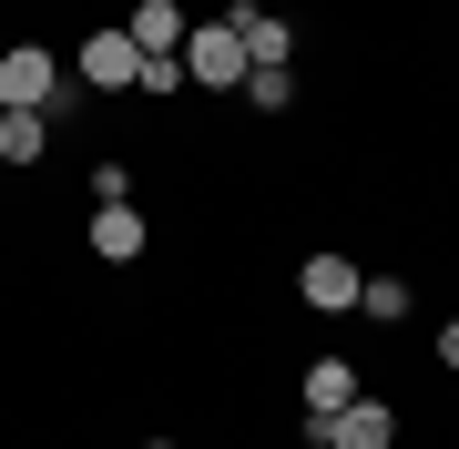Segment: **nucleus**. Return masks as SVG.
I'll list each match as a JSON object with an SVG mask.
<instances>
[{
  "label": "nucleus",
  "instance_id": "obj_1",
  "mask_svg": "<svg viewBox=\"0 0 459 449\" xmlns=\"http://www.w3.org/2000/svg\"><path fill=\"white\" fill-rule=\"evenodd\" d=\"M51 102H62V62H51V51H0V113H51Z\"/></svg>",
  "mask_w": 459,
  "mask_h": 449
},
{
  "label": "nucleus",
  "instance_id": "obj_2",
  "mask_svg": "<svg viewBox=\"0 0 459 449\" xmlns=\"http://www.w3.org/2000/svg\"><path fill=\"white\" fill-rule=\"evenodd\" d=\"M184 82H246V41H235V21H204V31H184Z\"/></svg>",
  "mask_w": 459,
  "mask_h": 449
},
{
  "label": "nucleus",
  "instance_id": "obj_3",
  "mask_svg": "<svg viewBox=\"0 0 459 449\" xmlns=\"http://www.w3.org/2000/svg\"><path fill=\"white\" fill-rule=\"evenodd\" d=\"M307 439H316V449H388V439H398V419L377 409V399H347L337 419H307Z\"/></svg>",
  "mask_w": 459,
  "mask_h": 449
},
{
  "label": "nucleus",
  "instance_id": "obj_4",
  "mask_svg": "<svg viewBox=\"0 0 459 449\" xmlns=\"http://www.w3.org/2000/svg\"><path fill=\"white\" fill-rule=\"evenodd\" d=\"M358 266H347V255H307V266H296V297L307 307H327V316H358Z\"/></svg>",
  "mask_w": 459,
  "mask_h": 449
},
{
  "label": "nucleus",
  "instance_id": "obj_5",
  "mask_svg": "<svg viewBox=\"0 0 459 449\" xmlns=\"http://www.w3.org/2000/svg\"><path fill=\"white\" fill-rule=\"evenodd\" d=\"M133 82H143V51L123 31H92L82 41V92H133Z\"/></svg>",
  "mask_w": 459,
  "mask_h": 449
},
{
  "label": "nucleus",
  "instance_id": "obj_6",
  "mask_svg": "<svg viewBox=\"0 0 459 449\" xmlns=\"http://www.w3.org/2000/svg\"><path fill=\"white\" fill-rule=\"evenodd\" d=\"M184 31H195V21H184L174 0H143V11L123 21V41L143 51V62H184Z\"/></svg>",
  "mask_w": 459,
  "mask_h": 449
},
{
  "label": "nucleus",
  "instance_id": "obj_7",
  "mask_svg": "<svg viewBox=\"0 0 459 449\" xmlns=\"http://www.w3.org/2000/svg\"><path fill=\"white\" fill-rule=\"evenodd\" d=\"M92 255L102 266H133V255H143V215H133V204H102L92 215Z\"/></svg>",
  "mask_w": 459,
  "mask_h": 449
},
{
  "label": "nucleus",
  "instance_id": "obj_8",
  "mask_svg": "<svg viewBox=\"0 0 459 449\" xmlns=\"http://www.w3.org/2000/svg\"><path fill=\"white\" fill-rule=\"evenodd\" d=\"M347 399H358V367H347V358H316L307 367V419H337Z\"/></svg>",
  "mask_w": 459,
  "mask_h": 449
},
{
  "label": "nucleus",
  "instance_id": "obj_9",
  "mask_svg": "<svg viewBox=\"0 0 459 449\" xmlns=\"http://www.w3.org/2000/svg\"><path fill=\"white\" fill-rule=\"evenodd\" d=\"M225 21H235V41H246V62H286V51H296V31L276 11H225Z\"/></svg>",
  "mask_w": 459,
  "mask_h": 449
},
{
  "label": "nucleus",
  "instance_id": "obj_10",
  "mask_svg": "<svg viewBox=\"0 0 459 449\" xmlns=\"http://www.w3.org/2000/svg\"><path fill=\"white\" fill-rule=\"evenodd\" d=\"M51 153V113H0V164H41Z\"/></svg>",
  "mask_w": 459,
  "mask_h": 449
},
{
  "label": "nucleus",
  "instance_id": "obj_11",
  "mask_svg": "<svg viewBox=\"0 0 459 449\" xmlns=\"http://www.w3.org/2000/svg\"><path fill=\"white\" fill-rule=\"evenodd\" d=\"M246 92L265 102V113H286V102H296V72L286 62H246Z\"/></svg>",
  "mask_w": 459,
  "mask_h": 449
},
{
  "label": "nucleus",
  "instance_id": "obj_12",
  "mask_svg": "<svg viewBox=\"0 0 459 449\" xmlns=\"http://www.w3.org/2000/svg\"><path fill=\"white\" fill-rule=\"evenodd\" d=\"M358 316H409V286H388V276H368V286H358Z\"/></svg>",
  "mask_w": 459,
  "mask_h": 449
},
{
  "label": "nucleus",
  "instance_id": "obj_13",
  "mask_svg": "<svg viewBox=\"0 0 459 449\" xmlns=\"http://www.w3.org/2000/svg\"><path fill=\"white\" fill-rule=\"evenodd\" d=\"M439 367H459V316H449V327H439Z\"/></svg>",
  "mask_w": 459,
  "mask_h": 449
},
{
  "label": "nucleus",
  "instance_id": "obj_14",
  "mask_svg": "<svg viewBox=\"0 0 459 449\" xmlns=\"http://www.w3.org/2000/svg\"><path fill=\"white\" fill-rule=\"evenodd\" d=\"M143 449H174V439H143Z\"/></svg>",
  "mask_w": 459,
  "mask_h": 449
}]
</instances>
